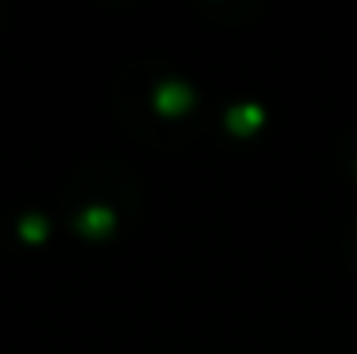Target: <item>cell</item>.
<instances>
[{"instance_id":"1","label":"cell","mask_w":357,"mask_h":354,"mask_svg":"<svg viewBox=\"0 0 357 354\" xmlns=\"http://www.w3.org/2000/svg\"><path fill=\"white\" fill-rule=\"evenodd\" d=\"M160 105H163V108H170V112H177V108H184V105H188V91H184V87H177V84H170V87H163V91H160Z\"/></svg>"}]
</instances>
